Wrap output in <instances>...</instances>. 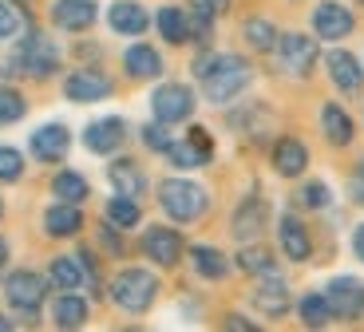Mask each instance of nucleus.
<instances>
[{"label": "nucleus", "mask_w": 364, "mask_h": 332, "mask_svg": "<svg viewBox=\"0 0 364 332\" xmlns=\"http://www.w3.org/2000/svg\"><path fill=\"white\" fill-rule=\"evenodd\" d=\"M328 202H333V194H328L325 182H309V186L301 190V206H309V210H325Z\"/></svg>", "instance_id": "obj_37"}, {"label": "nucleus", "mask_w": 364, "mask_h": 332, "mask_svg": "<svg viewBox=\"0 0 364 332\" xmlns=\"http://www.w3.org/2000/svg\"><path fill=\"white\" fill-rule=\"evenodd\" d=\"M139 218H143V210H139V198H127L119 194L107 202V222L115 225V230H135Z\"/></svg>", "instance_id": "obj_30"}, {"label": "nucleus", "mask_w": 364, "mask_h": 332, "mask_svg": "<svg viewBox=\"0 0 364 332\" xmlns=\"http://www.w3.org/2000/svg\"><path fill=\"white\" fill-rule=\"evenodd\" d=\"M321 127H325V139L333 146H348V143H353V119H348L337 103H328V107L321 111Z\"/></svg>", "instance_id": "obj_27"}, {"label": "nucleus", "mask_w": 364, "mask_h": 332, "mask_svg": "<svg viewBox=\"0 0 364 332\" xmlns=\"http://www.w3.org/2000/svg\"><path fill=\"white\" fill-rule=\"evenodd\" d=\"M226 9H230V0H191V12H198V16H210V20H218Z\"/></svg>", "instance_id": "obj_40"}, {"label": "nucleus", "mask_w": 364, "mask_h": 332, "mask_svg": "<svg viewBox=\"0 0 364 332\" xmlns=\"http://www.w3.org/2000/svg\"><path fill=\"white\" fill-rule=\"evenodd\" d=\"M4 296H9V305L20 309L28 321H36V309L44 305V296H48V281L32 269H16L4 277Z\"/></svg>", "instance_id": "obj_5"}, {"label": "nucleus", "mask_w": 364, "mask_h": 332, "mask_svg": "<svg viewBox=\"0 0 364 332\" xmlns=\"http://www.w3.org/2000/svg\"><path fill=\"white\" fill-rule=\"evenodd\" d=\"M155 293H159V277L146 273V269H123L115 281H111V301L131 316L146 313L151 301H155Z\"/></svg>", "instance_id": "obj_2"}, {"label": "nucleus", "mask_w": 364, "mask_h": 332, "mask_svg": "<svg viewBox=\"0 0 364 332\" xmlns=\"http://www.w3.org/2000/svg\"><path fill=\"white\" fill-rule=\"evenodd\" d=\"M226 328H237V332H254V324L246 316H226Z\"/></svg>", "instance_id": "obj_42"}, {"label": "nucleus", "mask_w": 364, "mask_h": 332, "mask_svg": "<svg viewBox=\"0 0 364 332\" xmlns=\"http://www.w3.org/2000/svg\"><path fill=\"white\" fill-rule=\"evenodd\" d=\"M159 206L174 222H194V218L206 214V190L198 182H186V178H166L159 186Z\"/></svg>", "instance_id": "obj_3"}, {"label": "nucleus", "mask_w": 364, "mask_h": 332, "mask_svg": "<svg viewBox=\"0 0 364 332\" xmlns=\"http://www.w3.org/2000/svg\"><path fill=\"white\" fill-rule=\"evenodd\" d=\"M32 154H36L40 162H60L68 154V146H72V135H68L64 123H48L40 127V131H32Z\"/></svg>", "instance_id": "obj_12"}, {"label": "nucleus", "mask_w": 364, "mask_h": 332, "mask_svg": "<svg viewBox=\"0 0 364 332\" xmlns=\"http://www.w3.org/2000/svg\"><path fill=\"white\" fill-rule=\"evenodd\" d=\"M246 40L257 52H269V48H277V28L269 20H246Z\"/></svg>", "instance_id": "obj_33"}, {"label": "nucleus", "mask_w": 364, "mask_h": 332, "mask_svg": "<svg viewBox=\"0 0 364 332\" xmlns=\"http://www.w3.org/2000/svg\"><path fill=\"white\" fill-rule=\"evenodd\" d=\"M55 68H60V52H55V44L48 36H40V32H28L16 44V52H12V72H24V75H32V80H48Z\"/></svg>", "instance_id": "obj_4"}, {"label": "nucleus", "mask_w": 364, "mask_h": 332, "mask_svg": "<svg viewBox=\"0 0 364 332\" xmlns=\"http://www.w3.org/2000/svg\"><path fill=\"white\" fill-rule=\"evenodd\" d=\"M4 261H9V245L0 242V265H4Z\"/></svg>", "instance_id": "obj_44"}, {"label": "nucleus", "mask_w": 364, "mask_h": 332, "mask_svg": "<svg viewBox=\"0 0 364 332\" xmlns=\"http://www.w3.org/2000/svg\"><path fill=\"white\" fill-rule=\"evenodd\" d=\"M143 253L159 265H174L182 257V237L174 234L171 225H151L143 234Z\"/></svg>", "instance_id": "obj_13"}, {"label": "nucleus", "mask_w": 364, "mask_h": 332, "mask_svg": "<svg viewBox=\"0 0 364 332\" xmlns=\"http://www.w3.org/2000/svg\"><path fill=\"white\" fill-rule=\"evenodd\" d=\"M353 250H356V257L364 261V222L356 225V234H353Z\"/></svg>", "instance_id": "obj_43"}, {"label": "nucleus", "mask_w": 364, "mask_h": 332, "mask_svg": "<svg viewBox=\"0 0 364 332\" xmlns=\"http://www.w3.org/2000/svg\"><path fill=\"white\" fill-rule=\"evenodd\" d=\"M254 305L265 316H285V309H289V285L277 273H265L254 289Z\"/></svg>", "instance_id": "obj_14"}, {"label": "nucleus", "mask_w": 364, "mask_h": 332, "mask_svg": "<svg viewBox=\"0 0 364 332\" xmlns=\"http://www.w3.org/2000/svg\"><path fill=\"white\" fill-rule=\"evenodd\" d=\"M52 194L60 198V202H75V206H80V202L91 194V190H87V178H83V174L60 171V174L52 178Z\"/></svg>", "instance_id": "obj_31"}, {"label": "nucleus", "mask_w": 364, "mask_h": 332, "mask_svg": "<svg viewBox=\"0 0 364 332\" xmlns=\"http://www.w3.org/2000/svg\"><path fill=\"white\" fill-rule=\"evenodd\" d=\"M353 12L341 9V4H321L317 12H313V32H317L321 40H345L348 32H353Z\"/></svg>", "instance_id": "obj_16"}, {"label": "nucleus", "mask_w": 364, "mask_h": 332, "mask_svg": "<svg viewBox=\"0 0 364 332\" xmlns=\"http://www.w3.org/2000/svg\"><path fill=\"white\" fill-rule=\"evenodd\" d=\"M111 28H115L119 36H143L146 24H151V16H146V9L139 4V0H115L107 12Z\"/></svg>", "instance_id": "obj_17"}, {"label": "nucleus", "mask_w": 364, "mask_h": 332, "mask_svg": "<svg viewBox=\"0 0 364 332\" xmlns=\"http://www.w3.org/2000/svg\"><path fill=\"white\" fill-rule=\"evenodd\" d=\"M210 154H214V146H210V135L202 131V127H191L186 143H171V146H166V159H171V166H178V171L206 166Z\"/></svg>", "instance_id": "obj_8"}, {"label": "nucleus", "mask_w": 364, "mask_h": 332, "mask_svg": "<svg viewBox=\"0 0 364 332\" xmlns=\"http://www.w3.org/2000/svg\"><path fill=\"white\" fill-rule=\"evenodd\" d=\"M16 28H20L16 9H12L9 0H0V40H12V36H16Z\"/></svg>", "instance_id": "obj_39"}, {"label": "nucleus", "mask_w": 364, "mask_h": 332, "mask_svg": "<svg viewBox=\"0 0 364 332\" xmlns=\"http://www.w3.org/2000/svg\"><path fill=\"white\" fill-rule=\"evenodd\" d=\"M348 190H353V202H356V206H364V162L353 171V182H348Z\"/></svg>", "instance_id": "obj_41"}, {"label": "nucleus", "mask_w": 364, "mask_h": 332, "mask_svg": "<svg viewBox=\"0 0 364 332\" xmlns=\"http://www.w3.org/2000/svg\"><path fill=\"white\" fill-rule=\"evenodd\" d=\"M143 143L151 146V151H159V154H166V146H171V135H166V123H151V127H143Z\"/></svg>", "instance_id": "obj_38"}, {"label": "nucleus", "mask_w": 364, "mask_h": 332, "mask_svg": "<svg viewBox=\"0 0 364 332\" xmlns=\"http://www.w3.org/2000/svg\"><path fill=\"white\" fill-rule=\"evenodd\" d=\"M64 91H68L72 103H95V99H107L111 95V80L103 72H95V68H80V72L68 75Z\"/></svg>", "instance_id": "obj_9"}, {"label": "nucleus", "mask_w": 364, "mask_h": 332, "mask_svg": "<svg viewBox=\"0 0 364 332\" xmlns=\"http://www.w3.org/2000/svg\"><path fill=\"white\" fill-rule=\"evenodd\" d=\"M24 111H28V103H24V95H20L16 87H0V127H4V123H20Z\"/></svg>", "instance_id": "obj_34"}, {"label": "nucleus", "mask_w": 364, "mask_h": 332, "mask_svg": "<svg viewBox=\"0 0 364 332\" xmlns=\"http://www.w3.org/2000/svg\"><path fill=\"white\" fill-rule=\"evenodd\" d=\"M265 214H269V206H265L262 198H246L242 206H237V214H234V234L242 237V242H250V237H257L262 234V225H265Z\"/></svg>", "instance_id": "obj_23"}, {"label": "nucleus", "mask_w": 364, "mask_h": 332, "mask_svg": "<svg viewBox=\"0 0 364 332\" xmlns=\"http://www.w3.org/2000/svg\"><path fill=\"white\" fill-rule=\"evenodd\" d=\"M325 301H328V309H333V316H345L348 321V316H356L364 309V285L353 277H337V281H328Z\"/></svg>", "instance_id": "obj_10"}, {"label": "nucleus", "mask_w": 364, "mask_h": 332, "mask_svg": "<svg viewBox=\"0 0 364 332\" xmlns=\"http://www.w3.org/2000/svg\"><path fill=\"white\" fill-rule=\"evenodd\" d=\"M52 20L64 32H87L95 24V4L91 0H55L52 4Z\"/></svg>", "instance_id": "obj_15"}, {"label": "nucleus", "mask_w": 364, "mask_h": 332, "mask_svg": "<svg viewBox=\"0 0 364 332\" xmlns=\"http://www.w3.org/2000/svg\"><path fill=\"white\" fill-rule=\"evenodd\" d=\"M24 174V159L16 146H0V182H16Z\"/></svg>", "instance_id": "obj_36"}, {"label": "nucleus", "mask_w": 364, "mask_h": 332, "mask_svg": "<svg viewBox=\"0 0 364 332\" xmlns=\"http://www.w3.org/2000/svg\"><path fill=\"white\" fill-rule=\"evenodd\" d=\"M305 166H309L305 143H297V139H277V146H273V171L282 174V178H297Z\"/></svg>", "instance_id": "obj_19"}, {"label": "nucleus", "mask_w": 364, "mask_h": 332, "mask_svg": "<svg viewBox=\"0 0 364 332\" xmlns=\"http://www.w3.org/2000/svg\"><path fill=\"white\" fill-rule=\"evenodd\" d=\"M123 68H127V75H135V80H155V75L163 72V55L151 44H131L127 52H123Z\"/></svg>", "instance_id": "obj_21"}, {"label": "nucleus", "mask_w": 364, "mask_h": 332, "mask_svg": "<svg viewBox=\"0 0 364 332\" xmlns=\"http://www.w3.org/2000/svg\"><path fill=\"white\" fill-rule=\"evenodd\" d=\"M123 139H127V123L123 119H95V123L83 131V146L87 151H95V154H111V151H119L123 146Z\"/></svg>", "instance_id": "obj_11"}, {"label": "nucleus", "mask_w": 364, "mask_h": 332, "mask_svg": "<svg viewBox=\"0 0 364 332\" xmlns=\"http://www.w3.org/2000/svg\"><path fill=\"white\" fill-rule=\"evenodd\" d=\"M12 328V321H4V316H0V332H9Z\"/></svg>", "instance_id": "obj_45"}, {"label": "nucleus", "mask_w": 364, "mask_h": 332, "mask_svg": "<svg viewBox=\"0 0 364 332\" xmlns=\"http://www.w3.org/2000/svg\"><path fill=\"white\" fill-rule=\"evenodd\" d=\"M277 237H282V250H285V257H289V261H309V257H313L309 234H305V225H301L293 214L282 218V225H277Z\"/></svg>", "instance_id": "obj_20"}, {"label": "nucleus", "mask_w": 364, "mask_h": 332, "mask_svg": "<svg viewBox=\"0 0 364 332\" xmlns=\"http://www.w3.org/2000/svg\"><path fill=\"white\" fill-rule=\"evenodd\" d=\"M48 281H52L55 289H64V293H75V289H83V281H87V269H83L80 253L75 257H55L52 269H48Z\"/></svg>", "instance_id": "obj_25"}, {"label": "nucleus", "mask_w": 364, "mask_h": 332, "mask_svg": "<svg viewBox=\"0 0 364 332\" xmlns=\"http://www.w3.org/2000/svg\"><path fill=\"white\" fill-rule=\"evenodd\" d=\"M277 60L289 75H309L317 63V40L301 36V32H285V36H277Z\"/></svg>", "instance_id": "obj_7"}, {"label": "nucleus", "mask_w": 364, "mask_h": 332, "mask_svg": "<svg viewBox=\"0 0 364 332\" xmlns=\"http://www.w3.org/2000/svg\"><path fill=\"white\" fill-rule=\"evenodd\" d=\"M194 75L202 80V91H206L210 103H230L234 95H242L250 87L254 68L242 55H198Z\"/></svg>", "instance_id": "obj_1"}, {"label": "nucleus", "mask_w": 364, "mask_h": 332, "mask_svg": "<svg viewBox=\"0 0 364 332\" xmlns=\"http://www.w3.org/2000/svg\"><path fill=\"white\" fill-rule=\"evenodd\" d=\"M44 230L52 237H75L83 230V214L75 210V202H60L44 214Z\"/></svg>", "instance_id": "obj_24"}, {"label": "nucleus", "mask_w": 364, "mask_h": 332, "mask_svg": "<svg viewBox=\"0 0 364 332\" xmlns=\"http://www.w3.org/2000/svg\"><path fill=\"white\" fill-rule=\"evenodd\" d=\"M237 265H242L246 273H257V277H265V273H277V269H273L269 250H242V253H237Z\"/></svg>", "instance_id": "obj_35"}, {"label": "nucleus", "mask_w": 364, "mask_h": 332, "mask_svg": "<svg viewBox=\"0 0 364 332\" xmlns=\"http://www.w3.org/2000/svg\"><path fill=\"white\" fill-rule=\"evenodd\" d=\"M297 313H301V321L309 324V328H325V324L333 321V309H328L325 293H309V296H301Z\"/></svg>", "instance_id": "obj_32"}, {"label": "nucleus", "mask_w": 364, "mask_h": 332, "mask_svg": "<svg viewBox=\"0 0 364 332\" xmlns=\"http://www.w3.org/2000/svg\"><path fill=\"white\" fill-rule=\"evenodd\" d=\"M155 24H159V36L166 40V44H186L191 40V16L182 9H159V16H155Z\"/></svg>", "instance_id": "obj_26"}, {"label": "nucleus", "mask_w": 364, "mask_h": 332, "mask_svg": "<svg viewBox=\"0 0 364 332\" xmlns=\"http://www.w3.org/2000/svg\"><path fill=\"white\" fill-rule=\"evenodd\" d=\"M107 178H111V186H115V194H127V198H139L146 190L143 171H139V162H131V159H115V162H111Z\"/></svg>", "instance_id": "obj_22"}, {"label": "nucleus", "mask_w": 364, "mask_h": 332, "mask_svg": "<svg viewBox=\"0 0 364 332\" xmlns=\"http://www.w3.org/2000/svg\"><path fill=\"white\" fill-rule=\"evenodd\" d=\"M52 316H55L60 328H83V324H87V301L75 296V293H64L60 301H55Z\"/></svg>", "instance_id": "obj_28"}, {"label": "nucleus", "mask_w": 364, "mask_h": 332, "mask_svg": "<svg viewBox=\"0 0 364 332\" xmlns=\"http://www.w3.org/2000/svg\"><path fill=\"white\" fill-rule=\"evenodd\" d=\"M151 111H155L159 123H182L194 111V91L186 83H159L155 95H151Z\"/></svg>", "instance_id": "obj_6"}, {"label": "nucleus", "mask_w": 364, "mask_h": 332, "mask_svg": "<svg viewBox=\"0 0 364 332\" xmlns=\"http://www.w3.org/2000/svg\"><path fill=\"white\" fill-rule=\"evenodd\" d=\"M328 75H333V83H337L341 91H348V95H356V91L364 87V72H360V60H356L353 52H328Z\"/></svg>", "instance_id": "obj_18"}, {"label": "nucleus", "mask_w": 364, "mask_h": 332, "mask_svg": "<svg viewBox=\"0 0 364 332\" xmlns=\"http://www.w3.org/2000/svg\"><path fill=\"white\" fill-rule=\"evenodd\" d=\"M191 261H194V269H198L206 281H222V277L230 273L226 257H222L214 245H194V250H191Z\"/></svg>", "instance_id": "obj_29"}]
</instances>
